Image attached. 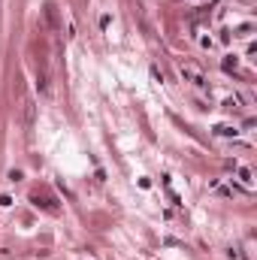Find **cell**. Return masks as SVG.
Returning <instances> with one entry per match:
<instances>
[{
  "label": "cell",
  "instance_id": "cell-1",
  "mask_svg": "<svg viewBox=\"0 0 257 260\" xmlns=\"http://www.w3.org/2000/svg\"><path fill=\"white\" fill-rule=\"evenodd\" d=\"M179 73L191 82V85H197V88L206 85V76H203V70H200V67H194V64H179Z\"/></svg>",
  "mask_w": 257,
  "mask_h": 260
},
{
  "label": "cell",
  "instance_id": "cell-2",
  "mask_svg": "<svg viewBox=\"0 0 257 260\" xmlns=\"http://www.w3.org/2000/svg\"><path fill=\"white\" fill-rule=\"evenodd\" d=\"M215 130H218L221 136H236V130H233V127H224V124H221V127H215Z\"/></svg>",
  "mask_w": 257,
  "mask_h": 260
},
{
  "label": "cell",
  "instance_id": "cell-3",
  "mask_svg": "<svg viewBox=\"0 0 257 260\" xmlns=\"http://www.w3.org/2000/svg\"><path fill=\"white\" fill-rule=\"evenodd\" d=\"M239 175H242V182H248V185H251V170L242 167V170H239Z\"/></svg>",
  "mask_w": 257,
  "mask_h": 260
}]
</instances>
